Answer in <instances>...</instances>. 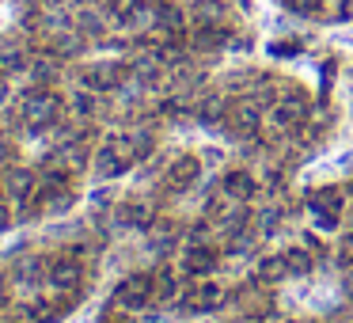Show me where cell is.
<instances>
[{"label": "cell", "instance_id": "17", "mask_svg": "<svg viewBox=\"0 0 353 323\" xmlns=\"http://www.w3.org/2000/svg\"><path fill=\"white\" fill-rule=\"evenodd\" d=\"M209 266H213V255L201 251V247L186 255V270H194V274H201V270H209Z\"/></svg>", "mask_w": 353, "mask_h": 323}, {"label": "cell", "instance_id": "20", "mask_svg": "<svg viewBox=\"0 0 353 323\" xmlns=\"http://www.w3.org/2000/svg\"><path fill=\"white\" fill-rule=\"evenodd\" d=\"M8 224H12V217H8V206H4V202H0V232L8 228Z\"/></svg>", "mask_w": 353, "mask_h": 323}, {"label": "cell", "instance_id": "24", "mask_svg": "<svg viewBox=\"0 0 353 323\" xmlns=\"http://www.w3.org/2000/svg\"><path fill=\"white\" fill-rule=\"evenodd\" d=\"M345 289H350V297H353V270L345 274Z\"/></svg>", "mask_w": 353, "mask_h": 323}, {"label": "cell", "instance_id": "10", "mask_svg": "<svg viewBox=\"0 0 353 323\" xmlns=\"http://www.w3.org/2000/svg\"><path fill=\"white\" fill-rule=\"evenodd\" d=\"M23 69H31V57L23 50H0V77H16Z\"/></svg>", "mask_w": 353, "mask_h": 323}, {"label": "cell", "instance_id": "14", "mask_svg": "<svg viewBox=\"0 0 353 323\" xmlns=\"http://www.w3.org/2000/svg\"><path fill=\"white\" fill-rule=\"evenodd\" d=\"M285 274H289L285 259H262V266H259V277H262V282H277V277H285Z\"/></svg>", "mask_w": 353, "mask_h": 323}, {"label": "cell", "instance_id": "9", "mask_svg": "<svg viewBox=\"0 0 353 323\" xmlns=\"http://www.w3.org/2000/svg\"><path fill=\"white\" fill-rule=\"evenodd\" d=\"M152 202H130V206L122 209V221L130 224V228H148L152 224Z\"/></svg>", "mask_w": 353, "mask_h": 323}, {"label": "cell", "instance_id": "13", "mask_svg": "<svg viewBox=\"0 0 353 323\" xmlns=\"http://www.w3.org/2000/svg\"><path fill=\"white\" fill-rule=\"evenodd\" d=\"M95 110H99V99H95V92H92V88H84V92H77V95H72V115L92 118Z\"/></svg>", "mask_w": 353, "mask_h": 323}, {"label": "cell", "instance_id": "7", "mask_svg": "<svg viewBox=\"0 0 353 323\" xmlns=\"http://www.w3.org/2000/svg\"><path fill=\"white\" fill-rule=\"evenodd\" d=\"M194 179H198V160H194V156H183V160H175L168 171V190H186Z\"/></svg>", "mask_w": 353, "mask_h": 323}, {"label": "cell", "instance_id": "21", "mask_svg": "<svg viewBox=\"0 0 353 323\" xmlns=\"http://www.w3.org/2000/svg\"><path fill=\"white\" fill-rule=\"evenodd\" d=\"M99 323H130V320H122V315H114V312H103Z\"/></svg>", "mask_w": 353, "mask_h": 323}, {"label": "cell", "instance_id": "1", "mask_svg": "<svg viewBox=\"0 0 353 323\" xmlns=\"http://www.w3.org/2000/svg\"><path fill=\"white\" fill-rule=\"evenodd\" d=\"M19 118H23V126L31 133H46V130H54L57 118H61V99H57L50 88L34 84L19 95Z\"/></svg>", "mask_w": 353, "mask_h": 323}, {"label": "cell", "instance_id": "6", "mask_svg": "<svg viewBox=\"0 0 353 323\" xmlns=\"http://www.w3.org/2000/svg\"><path fill=\"white\" fill-rule=\"evenodd\" d=\"M46 274H50V259H39V255H27L12 266V282L23 285V289H39L46 282Z\"/></svg>", "mask_w": 353, "mask_h": 323}, {"label": "cell", "instance_id": "12", "mask_svg": "<svg viewBox=\"0 0 353 323\" xmlns=\"http://www.w3.org/2000/svg\"><path fill=\"white\" fill-rule=\"evenodd\" d=\"M27 72L34 77V84L46 88V84H54V80H57V61H54V57H34Z\"/></svg>", "mask_w": 353, "mask_h": 323}, {"label": "cell", "instance_id": "23", "mask_svg": "<svg viewBox=\"0 0 353 323\" xmlns=\"http://www.w3.org/2000/svg\"><path fill=\"white\" fill-rule=\"evenodd\" d=\"M8 103V84H4V77H0V107Z\"/></svg>", "mask_w": 353, "mask_h": 323}, {"label": "cell", "instance_id": "5", "mask_svg": "<svg viewBox=\"0 0 353 323\" xmlns=\"http://www.w3.org/2000/svg\"><path fill=\"white\" fill-rule=\"evenodd\" d=\"M152 297H156V293H152V277H145V274L125 277V282L118 285V293H114V300L122 308H145Z\"/></svg>", "mask_w": 353, "mask_h": 323}, {"label": "cell", "instance_id": "3", "mask_svg": "<svg viewBox=\"0 0 353 323\" xmlns=\"http://www.w3.org/2000/svg\"><path fill=\"white\" fill-rule=\"evenodd\" d=\"M80 282H84V266H80L77 259H54L50 262L46 285H54L57 293H77Z\"/></svg>", "mask_w": 353, "mask_h": 323}, {"label": "cell", "instance_id": "15", "mask_svg": "<svg viewBox=\"0 0 353 323\" xmlns=\"http://www.w3.org/2000/svg\"><path fill=\"white\" fill-rule=\"evenodd\" d=\"M236 126L239 130H254V126H259V107H254V103H243L239 115H236Z\"/></svg>", "mask_w": 353, "mask_h": 323}, {"label": "cell", "instance_id": "4", "mask_svg": "<svg viewBox=\"0 0 353 323\" xmlns=\"http://www.w3.org/2000/svg\"><path fill=\"white\" fill-rule=\"evenodd\" d=\"M80 80H84V88H92V92H114V88L125 80V69L122 65H110V61L88 65V69L80 72Z\"/></svg>", "mask_w": 353, "mask_h": 323}, {"label": "cell", "instance_id": "19", "mask_svg": "<svg viewBox=\"0 0 353 323\" xmlns=\"http://www.w3.org/2000/svg\"><path fill=\"white\" fill-rule=\"evenodd\" d=\"M54 46H57V54H65V57L80 54V39H77V35H61V39H57Z\"/></svg>", "mask_w": 353, "mask_h": 323}, {"label": "cell", "instance_id": "8", "mask_svg": "<svg viewBox=\"0 0 353 323\" xmlns=\"http://www.w3.org/2000/svg\"><path fill=\"white\" fill-rule=\"evenodd\" d=\"M224 194L228 198H236V202H247L254 194V179H251V171H232L228 179H224Z\"/></svg>", "mask_w": 353, "mask_h": 323}, {"label": "cell", "instance_id": "18", "mask_svg": "<svg viewBox=\"0 0 353 323\" xmlns=\"http://www.w3.org/2000/svg\"><path fill=\"white\" fill-rule=\"evenodd\" d=\"M16 156H19V153H16V141L0 133V171L8 168V164H16Z\"/></svg>", "mask_w": 353, "mask_h": 323}, {"label": "cell", "instance_id": "22", "mask_svg": "<svg viewBox=\"0 0 353 323\" xmlns=\"http://www.w3.org/2000/svg\"><path fill=\"white\" fill-rule=\"evenodd\" d=\"M0 323H31V320H27V315L19 312V315H4V320H0Z\"/></svg>", "mask_w": 353, "mask_h": 323}, {"label": "cell", "instance_id": "16", "mask_svg": "<svg viewBox=\"0 0 353 323\" xmlns=\"http://www.w3.org/2000/svg\"><path fill=\"white\" fill-rule=\"evenodd\" d=\"M285 266H289V274H307V270H312V259H307L304 251H289L285 255Z\"/></svg>", "mask_w": 353, "mask_h": 323}, {"label": "cell", "instance_id": "2", "mask_svg": "<svg viewBox=\"0 0 353 323\" xmlns=\"http://www.w3.org/2000/svg\"><path fill=\"white\" fill-rule=\"evenodd\" d=\"M39 194V171L23 168V164H8V168L0 171V198L8 202H34Z\"/></svg>", "mask_w": 353, "mask_h": 323}, {"label": "cell", "instance_id": "11", "mask_svg": "<svg viewBox=\"0 0 353 323\" xmlns=\"http://www.w3.org/2000/svg\"><path fill=\"white\" fill-rule=\"evenodd\" d=\"M152 293H156V300H171L179 293V277H175V270H168L163 266L160 274L152 277Z\"/></svg>", "mask_w": 353, "mask_h": 323}]
</instances>
